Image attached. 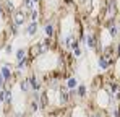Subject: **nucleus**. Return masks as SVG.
<instances>
[{
	"instance_id": "f257e3e1",
	"label": "nucleus",
	"mask_w": 120,
	"mask_h": 117,
	"mask_svg": "<svg viewBox=\"0 0 120 117\" xmlns=\"http://www.w3.org/2000/svg\"><path fill=\"white\" fill-rule=\"evenodd\" d=\"M28 68L31 73L39 77L42 83L63 81L73 75L75 57L54 38H45L29 46Z\"/></svg>"
},
{
	"instance_id": "f03ea898",
	"label": "nucleus",
	"mask_w": 120,
	"mask_h": 117,
	"mask_svg": "<svg viewBox=\"0 0 120 117\" xmlns=\"http://www.w3.org/2000/svg\"><path fill=\"white\" fill-rule=\"evenodd\" d=\"M41 91L31 88L29 78H21L15 72L3 90V116L5 117H33L39 111Z\"/></svg>"
},
{
	"instance_id": "7ed1b4c3",
	"label": "nucleus",
	"mask_w": 120,
	"mask_h": 117,
	"mask_svg": "<svg viewBox=\"0 0 120 117\" xmlns=\"http://www.w3.org/2000/svg\"><path fill=\"white\" fill-rule=\"evenodd\" d=\"M84 18L73 0H63L55 24V41L67 51H75L84 41Z\"/></svg>"
},
{
	"instance_id": "20e7f679",
	"label": "nucleus",
	"mask_w": 120,
	"mask_h": 117,
	"mask_svg": "<svg viewBox=\"0 0 120 117\" xmlns=\"http://www.w3.org/2000/svg\"><path fill=\"white\" fill-rule=\"evenodd\" d=\"M119 90L120 85L109 75V72L94 77L86 101L89 112L99 117H115L119 104Z\"/></svg>"
},
{
	"instance_id": "39448f33",
	"label": "nucleus",
	"mask_w": 120,
	"mask_h": 117,
	"mask_svg": "<svg viewBox=\"0 0 120 117\" xmlns=\"http://www.w3.org/2000/svg\"><path fill=\"white\" fill-rule=\"evenodd\" d=\"M76 91L70 90L63 81L44 83L39 96V109L44 117H65L75 102Z\"/></svg>"
},
{
	"instance_id": "423d86ee",
	"label": "nucleus",
	"mask_w": 120,
	"mask_h": 117,
	"mask_svg": "<svg viewBox=\"0 0 120 117\" xmlns=\"http://www.w3.org/2000/svg\"><path fill=\"white\" fill-rule=\"evenodd\" d=\"M18 26L11 18V13L5 8L3 2L0 0V49L7 47V41L13 36H16Z\"/></svg>"
},
{
	"instance_id": "0eeeda50",
	"label": "nucleus",
	"mask_w": 120,
	"mask_h": 117,
	"mask_svg": "<svg viewBox=\"0 0 120 117\" xmlns=\"http://www.w3.org/2000/svg\"><path fill=\"white\" fill-rule=\"evenodd\" d=\"M65 117H91V112L84 102H73Z\"/></svg>"
},
{
	"instance_id": "6e6552de",
	"label": "nucleus",
	"mask_w": 120,
	"mask_h": 117,
	"mask_svg": "<svg viewBox=\"0 0 120 117\" xmlns=\"http://www.w3.org/2000/svg\"><path fill=\"white\" fill-rule=\"evenodd\" d=\"M44 33H45L47 38H55V24L47 21V23L44 24Z\"/></svg>"
},
{
	"instance_id": "1a4fd4ad",
	"label": "nucleus",
	"mask_w": 120,
	"mask_h": 117,
	"mask_svg": "<svg viewBox=\"0 0 120 117\" xmlns=\"http://www.w3.org/2000/svg\"><path fill=\"white\" fill-rule=\"evenodd\" d=\"M36 31H38V23L34 21V23H31V24H29V28H28V33H29V34H34Z\"/></svg>"
},
{
	"instance_id": "9d476101",
	"label": "nucleus",
	"mask_w": 120,
	"mask_h": 117,
	"mask_svg": "<svg viewBox=\"0 0 120 117\" xmlns=\"http://www.w3.org/2000/svg\"><path fill=\"white\" fill-rule=\"evenodd\" d=\"M117 98H119V104H117V112H115V117H120V90H119Z\"/></svg>"
}]
</instances>
